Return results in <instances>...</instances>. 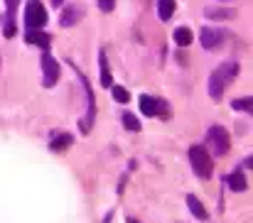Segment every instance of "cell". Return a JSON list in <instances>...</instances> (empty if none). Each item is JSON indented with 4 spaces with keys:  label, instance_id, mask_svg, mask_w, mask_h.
I'll use <instances>...</instances> for the list:
<instances>
[{
    "label": "cell",
    "instance_id": "cell-1",
    "mask_svg": "<svg viewBox=\"0 0 253 223\" xmlns=\"http://www.w3.org/2000/svg\"><path fill=\"white\" fill-rule=\"evenodd\" d=\"M239 76V64L236 62H226V64H221L211 78H209V96L214 98V101H221V96H224V88L234 81Z\"/></svg>",
    "mask_w": 253,
    "mask_h": 223
},
{
    "label": "cell",
    "instance_id": "cell-2",
    "mask_svg": "<svg viewBox=\"0 0 253 223\" xmlns=\"http://www.w3.org/2000/svg\"><path fill=\"white\" fill-rule=\"evenodd\" d=\"M189 162L194 167V174L202 179H209L214 172V162H211V152L202 145H192L189 148Z\"/></svg>",
    "mask_w": 253,
    "mask_h": 223
},
{
    "label": "cell",
    "instance_id": "cell-3",
    "mask_svg": "<svg viewBox=\"0 0 253 223\" xmlns=\"http://www.w3.org/2000/svg\"><path fill=\"white\" fill-rule=\"evenodd\" d=\"M229 148H231L229 130L224 125H211L209 133H207V149L214 152V154H226Z\"/></svg>",
    "mask_w": 253,
    "mask_h": 223
},
{
    "label": "cell",
    "instance_id": "cell-4",
    "mask_svg": "<svg viewBox=\"0 0 253 223\" xmlns=\"http://www.w3.org/2000/svg\"><path fill=\"white\" fill-rule=\"evenodd\" d=\"M47 22V10L40 0H27V10H25V25L27 30H40Z\"/></svg>",
    "mask_w": 253,
    "mask_h": 223
},
{
    "label": "cell",
    "instance_id": "cell-5",
    "mask_svg": "<svg viewBox=\"0 0 253 223\" xmlns=\"http://www.w3.org/2000/svg\"><path fill=\"white\" fill-rule=\"evenodd\" d=\"M42 83L49 88V86H54L57 81H59V64H57V59L52 57V54H47V49H44V54H42Z\"/></svg>",
    "mask_w": 253,
    "mask_h": 223
},
{
    "label": "cell",
    "instance_id": "cell-6",
    "mask_svg": "<svg viewBox=\"0 0 253 223\" xmlns=\"http://www.w3.org/2000/svg\"><path fill=\"white\" fill-rule=\"evenodd\" d=\"M224 30H216V27H204L202 32H199V42H202V47L204 49H214V47H219L221 42H224Z\"/></svg>",
    "mask_w": 253,
    "mask_h": 223
},
{
    "label": "cell",
    "instance_id": "cell-7",
    "mask_svg": "<svg viewBox=\"0 0 253 223\" xmlns=\"http://www.w3.org/2000/svg\"><path fill=\"white\" fill-rule=\"evenodd\" d=\"M226 182H229V189H231V191H239V194H241V191H246V189H249V182H246V174H244L241 169H236V172H231Z\"/></svg>",
    "mask_w": 253,
    "mask_h": 223
},
{
    "label": "cell",
    "instance_id": "cell-8",
    "mask_svg": "<svg viewBox=\"0 0 253 223\" xmlns=\"http://www.w3.org/2000/svg\"><path fill=\"white\" fill-rule=\"evenodd\" d=\"M25 39H27L30 44L42 47V49H49V44H52V37H49V35H44V32H37V30H30V32L25 35Z\"/></svg>",
    "mask_w": 253,
    "mask_h": 223
},
{
    "label": "cell",
    "instance_id": "cell-9",
    "mask_svg": "<svg viewBox=\"0 0 253 223\" xmlns=\"http://www.w3.org/2000/svg\"><path fill=\"white\" fill-rule=\"evenodd\" d=\"M187 206H189V211H192V214H194V216H197L199 221H207V219H209L207 209L202 206V201H199V199H197L194 194H189V196H187Z\"/></svg>",
    "mask_w": 253,
    "mask_h": 223
},
{
    "label": "cell",
    "instance_id": "cell-10",
    "mask_svg": "<svg viewBox=\"0 0 253 223\" xmlns=\"http://www.w3.org/2000/svg\"><path fill=\"white\" fill-rule=\"evenodd\" d=\"M72 143H74V138L69 133H57L49 148H52V152H64L67 148H72Z\"/></svg>",
    "mask_w": 253,
    "mask_h": 223
},
{
    "label": "cell",
    "instance_id": "cell-11",
    "mask_svg": "<svg viewBox=\"0 0 253 223\" xmlns=\"http://www.w3.org/2000/svg\"><path fill=\"white\" fill-rule=\"evenodd\" d=\"M5 7H7V25H5V37H15V25H12V17H15L17 0H5Z\"/></svg>",
    "mask_w": 253,
    "mask_h": 223
},
{
    "label": "cell",
    "instance_id": "cell-12",
    "mask_svg": "<svg viewBox=\"0 0 253 223\" xmlns=\"http://www.w3.org/2000/svg\"><path fill=\"white\" fill-rule=\"evenodd\" d=\"M98 67H101V86L111 88L113 78H111V69H108V59H106V54H103V52H101V57H98Z\"/></svg>",
    "mask_w": 253,
    "mask_h": 223
},
{
    "label": "cell",
    "instance_id": "cell-13",
    "mask_svg": "<svg viewBox=\"0 0 253 223\" xmlns=\"http://www.w3.org/2000/svg\"><path fill=\"white\" fill-rule=\"evenodd\" d=\"M192 39H194V35H192L189 27H177V30H174V44L187 47V44H192Z\"/></svg>",
    "mask_w": 253,
    "mask_h": 223
},
{
    "label": "cell",
    "instance_id": "cell-14",
    "mask_svg": "<svg viewBox=\"0 0 253 223\" xmlns=\"http://www.w3.org/2000/svg\"><path fill=\"white\" fill-rule=\"evenodd\" d=\"M158 106H160V101H155L153 96H140V111L145 115H155L158 113Z\"/></svg>",
    "mask_w": 253,
    "mask_h": 223
},
{
    "label": "cell",
    "instance_id": "cell-15",
    "mask_svg": "<svg viewBox=\"0 0 253 223\" xmlns=\"http://www.w3.org/2000/svg\"><path fill=\"white\" fill-rule=\"evenodd\" d=\"M158 15H160V20L168 22L174 15V0H158Z\"/></svg>",
    "mask_w": 253,
    "mask_h": 223
},
{
    "label": "cell",
    "instance_id": "cell-16",
    "mask_svg": "<svg viewBox=\"0 0 253 223\" xmlns=\"http://www.w3.org/2000/svg\"><path fill=\"white\" fill-rule=\"evenodd\" d=\"M231 108H234V111H246V113H251L253 98L251 96H246V98H234V101H231Z\"/></svg>",
    "mask_w": 253,
    "mask_h": 223
},
{
    "label": "cell",
    "instance_id": "cell-17",
    "mask_svg": "<svg viewBox=\"0 0 253 223\" xmlns=\"http://www.w3.org/2000/svg\"><path fill=\"white\" fill-rule=\"evenodd\" d=\"M123 125H126V130H130V133H140V120H138L133 113H123Z\"/></svg>",
    "mask_w": 253,
    "mask_h": 223
},
{
    "label": "cell",
    "instance_id": "cell-18",
    "mask_svg": "<svg viewBox=\"0 0 253 223\" xmlns=\"http://www.w3.org/2000/svg\"><path fill=\"white\" fill-rule=\"evenodd\" d=\"M77 20H79V10H77V7H67L64 15H62V25H64V27H72Z\"/></svg>",
    "mask_w": 253,
    "mask_h": 223
},
{
    "label": "cell",
    "instance_id": "cell-19",
    "mask_svg": "<svg viewBox=\"0 0 253 223\" xmlns=\"http://www.w3.org/2000/svg\"><path fill=\"white\" fill-rule=\"evenodd\" d=\"M111 93H113V98H116L118 103H128V101H130V96H128V91H126L123 86H113Z\"/></svg>",
    "mask_w": 253,
    "mask_h": 223
},
{
    "label": "cell",
    "instance_id": "cell-20",
    "mask_svg": "<svg viewBox=\"0 0 253 223\" xmlns=\"http://www.w3.org/2000/svg\"><path fill=\"white\" fill-rule=\"evenodd\" d=\"M207 15H209V17H216V20H221V17H229V15H234V12H231V10H209Z\"/></svg>",
    "mask_w": 253,
    "mask_h": 223
},
{
    "label": "cell",
    "instance_id": "cell-21",
    "mask_svg": "<svg viewBox=\"0 0 253 223\" xmlns=\"http://www.w3.org/2000/svg\"><path fill=\"white\" fill-rule=\"evenodd\" d=\"M98 7H101L103 12H111V10L116 7V0H98Z\"/></svg>",
    "mask_w": 253,
    "mask_h": 223
},
{
    "label": "cell",
    "instance_id": "cell-22",
    "mask_svg": "<svg viewBox=\"0 0 253 223\" xmlns=\"http://www.w3.org/2000/svg\"><path fill=\"white\" fill-rule=\"evenodd\" d=\"M52 2H54V5H62V2H64V0H52Z\"/></svg>",
    "mask_w": 253,
    "mask_h": 223
},
{
    "label": "cell",
    "instance_id": "cell-23",
    "mask_svg": "<svg viewBox=\"0 0 253 223\" xmlns=\"http://www.w3.org/2000/svg\"><path fill=\"white\" fill-rule=\"evenodd\" d=\"M128 223H138V221H133V219H128Z\"/></svg>",
    "mask_w": 253,
    "mask_h": 223
}]
</instances>
